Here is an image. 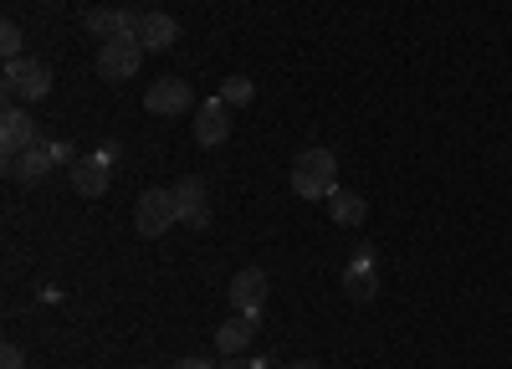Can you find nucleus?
I'll return each instance as SVG.
<instances>
[{"label": "nucleus", "mask_w": 512, "mask_h": 369, "mask_svg": "<svg viewBox=\"0 0 512 369\" xmlns=\"http://www.w3.org/2000/svg\"><path fill=\"white\" fill-rule=\"evenodd\" d=\"M292 190L303 200H328L338 190V159H333V149L313 144V149L297 154L292 159Z\"/></svg>", "instance_id": "obj_1"}, {"label": "nucleus", "mask_w": 512, "mask_h": 369, "mask_svg": "<svg viewBox=\"0 0 512 369\" xmlns=\"http://www.w3.org/2000/svg\"><path fill=\"white\" fill-rule=\"evenodd\" d=\"M52 93V67L41 57H16L6 62V98L11 103H36Z\"/></svg>", "instance_id": "obj_2"}, {"label": "nucleus", "mask_w": 512, "mask_h": 369, "mask_svg": "<svg viewBox=\"0 0 512 369\" xmlns=\"http://www.w3.org/2000/svg\"><path fill=\"white\" fill-rule=\"evenodd\" d=\"M139 62H144L139 31H123V36L103 41V52H98V77H103V82H128V77L139 72Z\"/></svg>", "instance_id": "obj_3"}, {"label": "nucleus", "mask_w": 512, "mask_h": 369, "mask_svg": "<svg viewBox=\"0 0 512 369\" xmlns=\"http://www.w3.org/2000/svg\"><path fill=\"white\" fill-rule=\"evenodd\" d=\"M169 226H180V200L175 190H144L134 205V231L139 236H164Z\"/></svg>", "instance_id": "obj_4"}, {"label": "nucleus", "mask_w": 512, "mask_h": 369, "mask_svg": "<svg viewBox=\"0 0 512 369\" xmlns=\"http://www.w3.org/2000/svg\"><path fill=\"white\" fill-rule=\"evenodd\" d=\"M108 180H113V154H108V149L82 154V159L72 164V190H77L82 200H98V195L108 190Z\"/></svg>", "instance_id": "obj_5"}, {"label": "nucleus", "mask_w": 512, "mask_h": 369, "mask_svg": "<svg viewBox=\"0 0 512 369\" xmlns=\"http://www.w3.org/2000/svg\"><path fill=\"white\" fill-rule=\"evenodd\" d=\"M144 108H149L154 118H175V113L195 108V93H190V82H185V77H159L154 88L144 93Z\"/></svg>", "instance_id": "obj_6"}, {"label": "nucleus", "mask_w": 512, "mask_h": 369, "mask_svg": "<svg viewBox=\"0 0 512 369\" xmlns=\"http://www.w3.org/2000/svg\"><path fill=\"white\" fill-rule=\"evenodd\" d=\"M267 287H272V282H267L262 267H241V272L231 277V308L262 318V308H267Z\"/></svg>", "instance_id": "obj_7"}, {"label": "nucleus", "mask_w": 512, "mask_h": 369, "mask_svg": "<svg viewBox=\"0 0 512 369\" xmlns=\"http://www.w3.org/2000/svg\"><path fill=\"white\" fill-rule=\"evenodd\" d=\"M52 164H57L52 144H31V149H21V154H11V159H6V175H11V180H21V185H41V180L52 175Z\"/></svg>", "instance_id": "obj_8"}, {"label": "nucleus", "mask_w": 512, "mask_h": 369, "mask_svg": "<svg viewBox=\"0 0 512 369\" xmlns=\"http://www.w3.org/2000/svg\"><path fill=\"white\" fill-rule=\"evenodd\" d=\"M231 139V103H221V98H210V103H200L195 108V144H226Z\"/></svg>", "instance_id": "obj_9"}, {"label": "nucleus", "mask_w": 512, "mask_h": 369, "mask_svg": "<svg viewBox=\"0 0 512 369\" xmlns=\"http://www.w3.org/2000/svg\"><path fill=\"white\" fill-rule=\"evenodd\" d=\"M31 144H36V123H31V113L21 103H11L6 113H0V149H6V159H11Z\"/></svg>", "instance_id": "obj_10"}, {"label": "nucleus", "mask_w": 512, "mask_h": 369, "mask_svg": "<svg viewBox=\"0 0 512 369\" xmlns=\"http://www.w3.org/2000/svg\"><path fill=\"white\" fill-rule=\"evenodd\" d=\"M175 200H180V226H195V231H205L210 226V195H205V180H180L175 185Z\"/></svg>", "instance_id": "obj_11"}, {"label": "nucleus", "mask_w": 512, "mask_h": 369, "mask_svg": "<svg viewBox=\"0 0 512 369\" xmlns=\"http://www.w3.org/2000/svg\"><path fill=\"white\" fill-rule=\"evenodd\" d=\"M344 293H349L354 303H374V298H379V277H374V262H369V246H359V257L349 262Z\"/></svg>", "instance_id": "obj_12"}, {"label": "nucleus", "mask_w": 512, "mask_h": 369, "mask_svg": "<svg viewBox=\"0 0 512 369\" xmlns=\"http://www.w3.org/2000/svg\"><path fill=\"white\" fill-rule=\"evenodd\" d=\"M139 21H144V16H134V11H113V6H98V11L82 16V26H88L98 41H113V36H123V31H139Z\"/></svg>", "instance_id": "obj_13"}, {"label": "nucleus", "mask_w": 512, "mask_h": 369, "mask_svg": "<svg viewBox=\"0 0 512 369\" xmlns=\"http://www.w3.org/2000/svg\"><path fill=\"white\" fill-rule=\"evenodd\" d=\"M256 313H236V318H226L221 328H216V349L221 354H241V349H251L256 344Z\"/></svg>", "instance_id": "obj_14"}, {"label": "nucleus", "mask_w": 512, "mask_h": 369, "mask_svg": "<svg viewBox=\"0 0 512 369\" xmlns=\"http://www.w3.org/2000/svg\"><path fill=\"white\" fill-rule=\"evenodd\" d=\"M328 216H333V226H364L369 200H364L359 190H333V195H328Z\"/></svg>", "instance_id": "obj_15"}, {"label": "nucleus", "mask_w": 512, "mask_h": 369, "mask_svg": "<svg viewBox=\"0 0 512 369\" xmlns=\"http://www.w3.org/2000/svg\"><path fill=\"white\" fill-rule=\"evenodd\" d=\"M175 36H180V26L169 21L164 11H154V16H144V21H139V41H144V52H169V47H175Z\"/></svg>", "instance_id": "obj_16"}, {"label": "nucleus", "mask_w": 512, "mask_h": 369, "mask_svg": "<svg viewBox=\"0 0 512 369\" xmlns=\"http://www.w3.org/2000/svg\"><path fill=\"white\" fill-rule=\"evenodd\" d=\"M256 98V82L251 77H241V72H231L226 82H221V103H236V108H246Z\"/></svg>", "instance_id": "obj_17"}, {"label": "nucleus", "mask_w": 512, "mask_h": 369, "mask_svg": "<svg viewBox=\"0 0 512 369\" xmlns=\"http://www.w3.org/2000/svg\"><path fill=\"white\" fill-rule=\"evenodd\" d=\"M0 52H6V62L26 57V52H21V26H16V21H6V26H0Z\"/></svg>", "instance_id": "obj_18"}, {"label": "nucleus", "mask_w": 512, "mask_h": 369, "mask_svg": "<svg viewBox=\"0 0 512 369\" xmlns=\"http://www.w3.org/2000/svg\"><path fill=\"white\" fill-rule=\"evenodd\" d=\"M0 369H26V354H21V344H6V349H0Z\"/></svg>", "instance_id": "obj_19"}, {"label": "nucleus", "mask_w": 512, "mask_h": 369, "mask_svg": "<svg viewBox=\"0 0 512 369\" xmlns=\"http://www.w3.org/2000/svg\"><path fill=\"white\" fill-rule=\"evenodd\" d=\"M221 369H267V359H246V354H226Z\"/></svg>", "instance_id": "obj_20"}, {"label": "nucleus", "mask_w": 512, "mask_h": 369, "mask_svg": "<svg viewBox=\"0 0 512 369\" xmlns=\"http://www.w3.org/2000/svg\"><path fill=\"white\" fill-rule=\"evenodd\" d=\"M169 369H221V364H210V359H195V354H190V359H175Z\"/></svg>", "instance_id": "obj_21"}, {"label": "nucleus", "mask_w": 512, "mask_h": 369, "mask_svg": "<svg viewBox=\"0 0 512 369\" xmlns=\"http://www.w3.org/2000/svg\"><path fill=\"white\" fill-rule=\"evenodd\" d=\"M282 369H318L313 359H292V364H282Z\"/></svg>", "instance_id": "obj_22"}, {"label": "nucleus", "mask_w": 512, "mask_h": 369, "mask_svg": "<svg viewBox=\"0 0 512 369\" xmlns=\"http://www.w3.org/2000/svg\"><path fill=\"white\" fill-rule=\"evenodd\" d=\"M47 6H52V0H47Z\"/></svg>", "instance_id": "obj_23"}]
</instances>
